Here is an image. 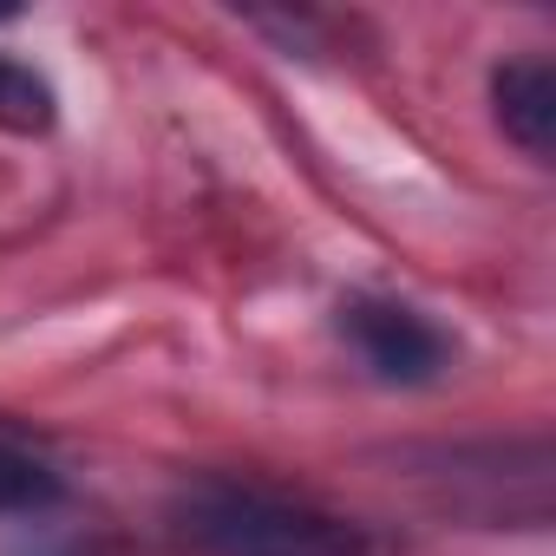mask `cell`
I'll use <instances>...</instances> for the list:
<instances>
[{
    "instance_id": "6da1fadb",
    "label": "cell",
    "mask_w": 556,
    "mask_h": 556,
    "mask_svg": "<svg viewBox=\"0 0 556 556\" xmlns=\"http://www.w3.org/2000/svg\"><path fill=\"white\" fill-rule=\"evenodd\" d=\"M170 517H177V536L203 556H367L361 530H348L341 517L242 478L184 484Z\"/></svg>"
},
{
    "instance_id": "7a4b0ae2",
    "label": "cell",
    "mask_w": 556,
    "mask_h": 556,
    "mask_svg": "<svg viewBox=\"0 0 556 556\" xmlns=\"http://www.w3.org/2000/svg\"><path fill=\"white\" fill-rule=\"evenodd\" d=\"M348 334H354V348H361V361L380 374V380H432L439 367H445V334L426 321V315H413V308H400V302H354L348 308Z\"/></svg>"
},
{
    "instance_id": "3957f363",
    "label": "cell",
    "mask_w": 556,
    "mask_h": 556,
    "mask_svg": "<svg viewBox=\"0 0 556 556\" xmlns=\"http://www.w3.org/2000/svg\"><path fill=\"white\" fill-rule=\"evenodd\" d=\"M491 99H497V125L530 157L556 151V66L549 60H510V66H497Z\"/></svg>"
},
{
    "instance_id": "277c9868",
    "label": "cell",
    "mask_w": 556,
    "mask_h": 556,
    "mask_svg": "<svg viewBox=\"0 0 556 556\" xmlns=\"http://www.w3.org/2000/svg\"><path fill=\"white\" fill-rule=\"evenodd\" d=\"M47 504H60V471L21 452L14 439H0V517H34Z\"/></svg>"
},
{
    "instance_id": "5b68a950",
    "label": "cell",
    "mask_w": 556,
    "mask_h": 556,
    "mask_svg": "<svg viewBox=\"0 0 556 556\" xmlns=\"http://www.w3.org/2000/svg\"><path fill=\"white\" fill-rule=\"evenodd\" d=\"M53 125V92L27 66L0 60V131H47Z\"/></svg>"
}]
</instances>
